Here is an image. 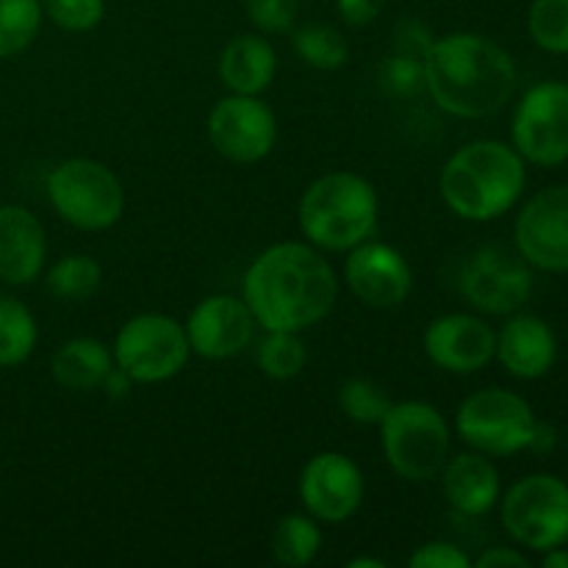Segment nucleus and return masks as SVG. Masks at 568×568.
<instances>
[{"label": "nucleus", "mask_w": 568, "mask_h": 568, "mask_svg": "<svg viewBox=\"0 0 568 568\" xmlns=\"http://www.w3.org/2000/svg\"><path fill=\"white\" fill-rule=\"evenodd\" d=\"M338 281L327 258L300 242L264 250L244 275V303L264 331L300 333L336 305Z\"/></svg>", "instance_id": "f257e3e1"}, {"label": "nucleus", "mask_w": 568, "mask_h": 568, "mask_svg": "<svg viewBox=\"0 0 568 568\" xmlns=\"http://www.w3.org/2000/svg\"><path fill=\"white\" fill-rule=\"evenodd\" d=\"M514 87V59L477 33L436 39L425 55V89L438 109L453 116L480 120L497 114L510 100Z\"/></svg>", "instance_id": "f03ea898"}, {"label": "nucleus", "mask_w": 568, "mask_h": 568, "mask_svg": "<svg viewBox=\"0 0 568 568\" xmlns=\"http://www.w3.org/2000/svg\"><path fill=\"white\" fill-rule=\"evenodd\" d=\"M525 159L494 139L460 148L442 170V197L458 216L488 222L514 209L525 192Z\"/></svg>", "instance_id": "7ed1b4c3"}, {"label": "nucleus", "mask_w": 568, "mask_h": 568, "mask_svg": "<svg viewBox=\"0 0 568 568\" xmlns=\"http://www.w3.org/2000/svg\"><path fill=\"white\" fill-rule=\"evenodd\" d=\"M300 227L311 244L333 253L358 247L377 227V192L366 178L331 172L305 189Z\"/></svg>", "instance_id": "20e7f679"}, {"label": "nucleus", "mask_w": 568, "mask_h": 568, "mask_svg": "<svg viewBox=\"0 0 568 568\" xmlns=\"http://www.w3.org/2000/svg\"><path fill=\"white\" fill-rule=\"evenodd\" d=\"M381 433L388 466L405 480H433L447 464L449 427L433 405L414 399L392 405Z\"/></svg>", "instance_id": "39448f33"}, {"label": "nucleus", "mask_w": 568, "mask_h": 568, "mask_svg": "<svg viewBox=\"0 0 568 568\" xmlns=\"http://www.w3.org/2000/svg\"><path fill=\"white\" fill-rule=\"evenodd\" d=\"M48 197L61 220L81 231H105L125 211V192L114 172L92 159H70L48 178Z\"/></svg>", "instance_id": "423d86ee"}, {"label": "nucleus", "mask_w": 568, "mask_h": 568, "mask_svg": "<svg viewBox=\"0 0 568 568\" xmlns=\"http://www.w3.org/2000/svg\"><path fill=\"white\" fill-rule=\"evenodd\" d=\"M189 353L186 327L164 314L133 316L114 342L116 366L136 383L170 381L186 366Z\"/></svg>", "instance_id": "0eeeda50"}, {"label": "nucleus", "mask_w": 568, "mask_h": 568, "mask_svg": "<svg viewBox=\"0 0 568 568\" xmlns=\"http://www.w3.org/2000/svg\"><path fill=\"white\" fill-rule=\"evenodd\" d=\"M503 525L521 547L536 552L564 547L568 541V486L552 475L525 477L505 494Z\"/></svg>", "instance_id": "6e6552de"}, {"label": "nucleus", "mask_w": 568, "mask_h": 568, "mask_svg": "<svg viewBox=\"0 0 568 568\" xmlns=\"http://www.w3.org/2000/svg\"><path fill=\"white\" fill-rule=\"evenodd\" d=\"M460 438L483 455H514L530 447L536 416L514 392L486 388L464 399L455 416Z\"/></svg>", "instance_id": "1a4fd4ad"}, {"label": "nucleus", "mask_w": 568, "mask_h": 568, "mask_svg": "<svg viewBox=\"0 0 568 568\" xmlns=\"http://www.w3.org/2000/svg\"><path fill=\"white\" fill-rule=\"evenodd\" d=\"M460 288L477 311L514 314L532 294L530 264L519 250L505 244H483L466 258Z\"/></svg>", "instance_id": "9d476101"}, {"label": "nucleus", "mask_w": 568, "mask_h": 568, "mask_svg": "<svg viewBox=\"0 0 568 568\" xmlns=\"http://www.w3.org/2000/svg\"><path fill=\"white\" fill-rule=\"evenodd\" d=\"M514 144L521 159L541 166L568 161V87L547 81L521 98L514 116Z\"/></svg>", "instance_id": "9b49d317"}, {"label": "nucleus", "mask_w": 568, "mask_h": 568, "mask_svg": "<svg viewBox=\"0 0 568 568\" xmlns=\"http://www.w3.org/2000/svg\"><path fill=\"white\" fill-rule=\"evenodd\" d=\"M209 139L220 155L236 164L266 159L277 142V122L258 94H227L211 109Z\"/></svg>", "instance_id": "f8f14e48"}, {"label": "nucleus", "mask_w": 568, "mask_h": 568, "mask_svg": "<svg viewBox=\"0 0 568 568\" xmlns=\"http://www.w3.org/2000/svg\"><path fill=\"white\" fill-rule=\"evenodd\" d=\"M516 247L538 270L568 272V186L544 189L521 209Z\"/></svg>", "instance_id": "ddd939ff"}, {"label": "nucleus", "mask_w": 568, "mask_h": 568, "mask_svg": "<svg viewBox=\"0 0 568 568\" xmlns=\"http://www.w3.org/2000/svg\"><path fill=\"white\" fill-rule=\"evenodd\" d=\"M300 499L320 521L349 519L364 503V475L342 453H320L305 464L300 477Z\"/></svg>", "instance_id": "4468645a"}, {"label": "nucleus", "mask_w": 568, "mask_h": 568, "mask_svg": "<svg viewBox=\"0 0 568 568\" xmlns=\"http://www.w3.org/2000/svg\"><path fill=\"white\" fill-rule=\"evenodd\" d=\"M344 277L355 297L369 308H397L414 288V272L399 250L383 242H361L353 247Z\"/></svg>", "instance_id": "2eb2a0df"}, {"label": "nucleus", "mask_w": 568, "mask_h": 568, "mask_svg": "<svg viewBox=\"0 0 568 568\" xmlns=\"http://www.w3.org/2000/svg\"><path fill=\"white\" fill-rule=\"evenodd\" d=\"M255 316L244 300L231 294H214L205 297L186 320L189 347L197 355L211 361L233 358L242 353L255 333Z\"/></svg>", "instance_id": "dca6fc26"}, {"label": "nucleus", "mask_w": 568, "mask_h": 568, "mask_svg": "<svg viewBox=\"0 0 568 568\" xmlns=\"http://www.w3.org/2000/svg\"><path fill=\"white\" fill-rule=\"evenodd\" d=\"M425 353L442 369L469 375L497 355V336L477 316L447 314L427 327Z\"/></svg>", "instance_id": "f3484780"}, {"label": "nucleus", "mask_w": 568, "mask_h": 568, "mask_svg": "<svg viewBox=\"0 0 568 568\" xmlns=\"http://www.w3.org/2000/svg\"><path fill=\"white\" fill-rule=\"evenodd\" d=\"M44 227L22 205H0V281L26 286L42 272Z\"/></svg>", "instance_id": "a211bd4d"}, {"label": "nucleus", "mask_w": 568, "mask_h": 568, "mask_svg": "<svg viewBox=\"0 0 568 568\" xmlns=\"http://www.w3.org/2000/svg\"><path fill=\"white\" fill-rule=\"evenodd\" d=\"M497 355L510 375L536 381L552 369L558 342L552 327L538 316H514L497 336Z\"/></svg>", "instance_id": "6ab92c4d"}, {"label": "nucleus", "mask_w": 568, "mask_h": 568, "mask_svg": "<svg viewBox=\"0 0 568 568\" xmlns=\"http://www.w3.org/2000/svg\"><path fill=\"white\" fill-rule=\"evenodd\" d=\"M444 494L458 514L483 516L497 505L499 475L483 453L458 455L444 469Z\"/></svg>", "instance_id": "aec40b11"}, {"label": "nucleus", "mask_w": 568, "mask_h": 568, "mask_svg": "<svg viewBox=\"0 0 568 568\" xmlns=\"http://www.w3.org/2000/svg\"><path fill=\"white\" fill-rule=\"evenodd\" d=\"M277 72V55L264 37L244 33L227 42L220 59L222 83L233 94H261Z\"/></svg>", "instance_id": "412c9836"}, {"label": "nucleus", "mask_w": 568, "mask_h": 568, "mask_svg": "<svg viewBox=\"0 0 568 568\" xmlns=\"http://www.w3.org/2000/svg\"><path fill=\"white\" fill-rule=\"evenodd\" d=\"M50 372L70 392H92L111 372V353L98 338H72L53 355Z\"/></svg>", "instance_id": "4be33fe9"}, {"label": "nucleus", "mask_w": 568, "mask_h": 568, "mask_svg": "<svg viewBox=\"0 0 568 568\" xmlns=\"http://www.w3.org/2000/svg\"><path fill=\"white\" fill-rule=\"evenodd\" d=\"M322 547V530L314 519L303 514L283 516L272 532V558L275 564L300 568L314 564Z\"/></svg>", "instance_id": "5701e85b"}, {"label": "nucleus", "mask_w": 568, "mask_h": 568, "mask_svg": "<svg viewBox=\"0 0 568 568\" xmlns=\"http://www.w3.org/2000/svg\"><path fill=\"white\" fill-rule=\"evenodd\" d=\"M33 347H37L33 314L20 300L0 292V366L22 364Z\"/></svg>", "instance_id": "b1692460"}, {"label": "nucleus", "mask_w": 568, "mask_h": 568, "mask_svg": "<svg viewBox=\"0 0 568 568\" xmlns=\"http://www.w3.org/2000/svg\"><path fill=\"white\" fill-rule=\"evenodd\" d=\"M100 281H103V270L89 255H67V258L55 261L53 270L48 272L50 294L59 300H70V303L92 297L100 288Z\"/></svg>", "instance_id": "393cba45"}, {"label": "nucleus", "mask_w": 568, "mask_h": 568, "mask_svg": "<svg viewBox=\"0 0 568 568\" xmlns=\"http://www.w3.org/2000/svg\"><path fill=\"white\" fill-rule=\"evenodd\" d=\"M294 50L305 64L316 70H338L349 59V44L333 26L308 22L294 33Z\"/></svg>", "instance_id": "a878e982"}, {"label": "nucleus", "mask_w": 568, "mask_h": 568, "mask_svg": "<svg viewBox=\"0 0 568 568\" xmlns=\"http://www.w3.org/2000/svg\"><path fill=\"white\" fill-rule=\"evenodd\" d=\"M42 26L39 0H0V59L22 53Z\"/></svg>", "instance_id": "bb28decb"}, {"label": "nucleus", "mask_w": 568, "mask_h": 568, "mask_svg": "<svg viewBox=\"0 0 568 568\" xmlns=\"http://www.w3.org/2000/svg\"><path fill=\"white\" fill-rule=\"evenodd\" d=\"M270 336L261 342L258 366L272 381H292L308 364V349L297 333L288 331H266Z\"/></svg>", "instance_id": "cd10ccee"}, {"label": "nucleus", "mask_w": 568, "mask_h": 568, "mask_svg": "<svg viewBox=\"0 0 568 568\" xmlns=\"http://www.w3.org/2000/svg\"><path fill=\"white\" fill-rule=\"evenodd\" d=\"M338 405H342L344 416L358 422V425H381L383 416L388 414L394 403L383 386L364 381V377H355V381H347L342 386Z\"/></svg>", "instance_id": "c85d7f7f"}, {"label": "nucleus", "mask_w": 568, "mask_h": 568, "mask_svg": "<svg viewBox=\"0 0 568 568\" xmlns=\"http://www.w3.org/2000/svg\"><path fill=\"white\" fill-rule=\"evenodd\" d=\"M530 37L549 53H568V0H536L527 17Z\"/></svg>", "instance_id": "c756f323"}, {"label": "nucleus", "mask_w": 568, "mask_h": 568, "mask_svg": "<svg viewBox=\"0 0 568 568\" xmlns=\"http://www.w3.org/2000/svg\"><path fill=\"white\" fill-rule=\"evenodd\" d=\"M381 87L394 98H414L425 89V59L410 53H394L381 67Z\"/></svg>", "instance_id": "7c9ffc66"}, {"label": "nucleus", "mask_w": 568, "mask_h": 568, "mask_svg": "<svg viewBox=\"0 0 568 568\" xmlns=\"http://www.w3.org/2000/svg\"><path fill=\"white\" fill-rule=\"evenodd\" d=\"M44 11L59 28L81 33L100 26L105 14V0H44Z\"/></svg>", "instance_id": "2f4dec72"}, {"label": "nucleus", "mask_w": 568, "mask_h": 568, "mask_svg": "<svg viewBox=\"0 0 568 568\" xmlns=\"http://www.w3.org/2000/svg\"><path fill=\"white\" fill-rule=\"evenodd\" d=\"M244 6L255 28L266 33H281L294 26L300 0H244Z\"/></svg>", "instance_id": "473e14b6"}, {"label": "nucleus", "mask_w": 568, "mask_h": 568, "mask_svg": "<svg viewBox=\"0 0 568 568\" xmlns=\"http://www.w3.org/2000/svg\"><path fill=\"white\" fill-rule=\"evenodd\" d=\"M410 568H469L471 560L460 552L455 544L447 541H433L425 544L419 552L410 555Z\"/></svg>", "instance_id": "72a5a7b5"}, {"label": "nucleus", "mask_w": 568, "mask_h": 568, "mask_svg": "<svg viewBox=\"0 0 568 568\" xmlns=\"http://www.w3.org/2000/svg\"><path fill=\"white\" fill-rule=\"evenodd\" d=\"M433 33L427 31L425 22L419 20H403L399 22L397 33H394V48H397V53H410V55H419V59H425L427 50L433 48Z\"/></svg>", "instance_id": "f704fd0d"}, {"label": "nucleus", "mask_w": 568, "mask_h": 568, "mask_svg": "<svg viewBox=\"0 0 568 568\" xmlns=\"http://www.w3.org/2000/svg\"><path fill=\"white\" fill-rule=\"evenodd\" d=\"M383 3H386V0H338V14H342V20L349 22V26L364 28L381 17Z\"/></svg>", "instance_id": "c9c22d12"}, {"label": "nucleus", "mask_w": 568, "mask_h": 568, "mask_svg": "<svg viewBox=\"0 0 568 568\" xmlns=\"http://www.w3.org/2000/svg\"><path fill=\"white\" fill-rule=\"evenodd\" d=\"M477 566L480 568H503V566H519V568H527L530 566V560L525 558V555L514 552V549H488L486 555H480V560H477Z\"/></svg>", "instance_id": "e433bc0d"}, {"label": "nucleus", "mask_w": 568, "mask_h": 568, "mask_svg": "<svg viewBox=\"0 0 568 568\" xmlns=\"http://www.w3.org/2000/svg\"><path fill=\"white\" fill-rule=\"evenodd\" d=\"M555 444H558V433H555V427L547 425V422H536V427H532L530 447L527 449H536V453H549V449H555Z\"/></svg>", "instance_id": "4c0bfd02"}, {"label": "nucleus", "mask_w": 568, "mask_h": 568, "mask_svg": "<svg viewBox=\"0 0 568 568\" xmlns=\"http://www.w3.org/2000/svg\"><path fill=\"white\" fill-rule=\"evenodd\" d=\"M100 386H103L111 397H128V394H131V377H128L120 366H116V369L111 366V372L105 375V381L100 383Z\"/></svg>", "instance_id": "58836bf2"}, {"label": "nucleus", "mask_w": 568, "mask_h": 568, "mask_svg": "<svg viewBox=\"0 0 568 568\" xmlns=\"http://www.w3.org/2000/svg\"><path fill=\"white\" fill-rule=\"evenodd\" d=\"M544 566L547 568H568V549H549L547 558H544Z\"/></svg>", "instance_id": "ea45409f"}, {"label": "nucleus", "mask_w": 568, "mask_h": 568, "mask_svg": "<svg viewBox=\"0 0 568 568\" xmlns=\"http://www.w3.org/2000/svg\"><path fill=\"white\" fill-rule=\"evenodd\" d=\"M347 566L349 568H386V564L377 558H355V560H349Z\"/></svg>", "instance_id": "a19ab883"}]
</instances>
